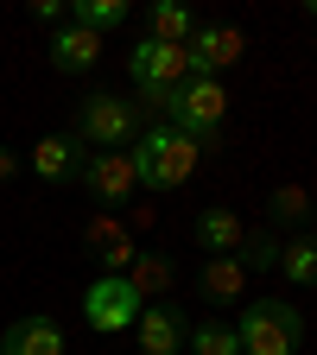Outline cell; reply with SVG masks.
<instances>
[{
  "label": "cell",
  "instance_id": "obj_1",
  "mask_svg": "<svg viewBox=\"0 0 317 355\" xmlns=\"http://www.w3.org/2000/svg\"><path fill=\"white\" fill-rule=\"evenodd\" d=\"M133 171H140V184L146 191H178V184H191V171H197V140H185L178 127H140V140H133Z\"/></svg>",
  "mask_w": 317,
  "mask_h": 355
},
{
  "label": "cell",
  "instance_id": "obj_2",
  "mask_svg": "<svg viewBox=\"0 0 317 355\" xmlns=\"http://www.w3.org/2000/svg\"><path fill=\"white\" fill-rule=\"evenodd\" d=\"M159 108H165V127H178L185 140L203 146V140L222 133V121H229V89H222L216 76H191V83H178Z\"/></svg>",
  "mask_w": 317,
  "mask_h": 355
},
{
  "label": "cell",
  "instance_id": "obj_3",
  "mask_svg": "<svg viewBox=\"0 0 317 355\" xmlns=\"http://www.w3.org/2000/svg\"><path fill=\"white\" fill-rule=\"evenodd\" d=\"M76 146H102V153H127L140 140V108L114 89H96L89 102H76Z\"/></svg>",
  "mask_w": 317,
  "mask_h": 355
},
{
  "label": "cell",
  "instance_id": "obj_4",
  "mask_svg": "<svg viewBox=\"0 0 317 355\" xmlns=\"http://www.w3.org/2000/svg\"><path fill=\"white\" fill-rule=\"evenodd\" d=\"M235 336H241V355H298L305 318H298L286 298H254V304L241 311Z\"/></svg>",
  "mask_w": 317,
  "mask_h": 355
},
{
  "label": "cell",
  "instance_id": "obj_5",
  "mask_svg": "<svg viewBox=\"0 0 317 355\" xmlns=\"http://www.w3.org/2000/svg\"><path fill=\"white\" fill-rule=\"evenodd\" d=\"M127 76L140 83L146 102H165L178 83H191V51H185V44H153V38H140L127 51Z\"/></svg>",
  "mask_w": 317,
  "mask_h": 355
},
{
  "label": "cell",
  "instance_id": "obj_6",
  "mask_svg": "<svg viewBox=\"0 0 317 355\" xmlns=\"http://www.w3.org/2000/svg\"><path fill=\"white\" fill-rule=\"evenodd\" d=\"M140 311H146V298L133 292L121 273L89 279V292H83V318H89V330H102V336H121V330H133V324H140Z\"/></svg>",
  "mask_w": 317,
  "mask_h": 355
},
{
  "label": "cell",
  "instance_id": "obj_7",
  "mask_svg": "<svg viewBox=\"0 0 317 355\" xmlns=\"http://www.w3.org/2000/svg\"><path fill=\"white\" fill-rule=\"evenodd\" d=\"M76 178L89 184V197L108 203V209H121V203L140 197V171H133L127 153H83V171H76Z\"/></svg>",
  "mask_w": 317,
  "mask_h": 355
},
{
  "label": "cell",
  "instance_id": "obj_8",
  "mask_svg": "<svg viewBox=\"0 0 317 355\" xmlns=\"http://www.w3.org/2000/svg\"><path fill=\"white\" fill-rule=\"evenodd\" d=\"M185 51H191V76H216V70L241 64L248 38H241V26H197Z\"/></svg>",
  "mask_w": 317,
  "mask_h": 355
},
{
  "label": "cell",
  "instance_id": "obj_9",
  "mask_svg": "<svg viewBox=\"0 0 317 355\" xmlns=\"http://www.w3.org/2000/svg\"><path fill=\"white\" fill-rule=\"evenodd\" d=\"M133 330H140V355H185L191 343V318L178 304H146Z\"/></svg>",
  "mask_w": 317,
  "mask_h": 355
},
{
  "label": "cell",
  "instance_id": "obj_10",
  "mask_svg": "<svg viewBox=\"0 0 317 355\" xmlns=\"http://www.w3.org/2000/svg\"><path fill=\"white\" fill-rule=\"evenodd\" d=\"M32 171L44 178V184H70V178L83 171V146H76V133H44V140L32 146Z\"/></svg>",
  "mask_w": 317,
  "mask_h": 355
},
{
  "label": "cell",
  "instance_id": "obj_11",
  "mask_svg": "<svg viewBox=\"0 0 317 355\" xmlns=\"http://www.w3.org/2000/svg\"><path fill=\"white\" fill-rule=\"evenodd\" d=\"M0 355H64V330H58V318H19V324H7Z\"/></svg>",
  "mask_w": 317,
  "mask_h": 355
},
{
  "label": "cell",
  "instance_id": "obj_12",
  "mask_svg": "<svg viewBox=\"0 0 317 355\" xmlns=\"http://www.w3.org/2000/svg\"><path fill=\"white\" fill-rule=\"evenodd\" d=\"M241 286H248V266L235 254H209L203 260V273H197V292L209 304H241Z\"/></svg>",
  "mask_w": 317,
  "mask_h": 355
},
{
  "label": "cell",
  "instance_id": "obj_13",
  "mask_svg": "<svg viewBox=\"0 0 317 355\" xmlns=\"http://www.w3.org/2000/svg\"><path fill=\"white\" fill-rule=\"evenodd\" d=\"M96 58H102V38H96V32H83V26H58V38H51V64H58L64 76L96 70Z\"/></svg>",
  "mask_w": 317,
  "mask_h": 355
},
{
  "label": "cell",
  "instance_id": "obj_14",
  "mask_svg": "<svg viewBox=\"0 0 317 355\" xmlns=\"http://www.w3.org/2000/svg\"><path fill=\"white\" fill-rule=\"evenodd\" d=\"M197 241H203L209 254H241L248 229H241L235 209H203V216H197Z\"/></svg>",
  "mask_w": 317,
  "mask_h": 355
},
{
  "label": "cell",
  "instance_id": "obj_15",
  "mask_svg": "<svg viewBox=\"0 0 317 355\" xmlns=\"http://www.w3.org/2000/svg\"><path fill=\"white\" fill-rule=\"evenodd\" d=\"M64 13H70V26H83V32H96V38L133 19V7H127V0H70Z\"/></svg>",
  "mask_w": 317,
  "mask_h": 355
},
{
  "label": "cell",
  "instance_id": "obj_16",
  "mask_svg": "<svg viewBox=\"0 0 317 355\" xmlns=\"http://www.w3.org/2000/svg\"><path fill=\"white\" fill-rule=\"evenodd\" d=\"M89 248H96V260L108 266V273H127V266H133V241L114 229L108 216H102V222H89Z\"/></svg>",
  "mask_w": 317,
  "mask_h": 355
},
{
  "label": "cell",
  "instance_id": "obj_17",
  "mask_svg": "<svg viewBox=\"0 0 317 355\" xmlns=\"http://www.w3.org/2000/svg\"><path fill=\"white\" fill-rule=\"evenodd\" d=\"M146 26H153V44H191V32H197L191 7H178V0H159L146 13Z\"/></svg>",
  "mask_w": 317,
  "mask_h": 355
},
{
  "label": "cell",
  "instance_id": "obj_18",
  "mask_svg": "<svg viewBox=\"0 0 317 355\" xmlns=\"http://www.w3.org/2000/svg\"><path fill=\"white\" fill-rule=\"evenodd\" d=\"M280 273H286L292 286H317V235L280 241Z\"/></svg>",
  "mask_w": 317,
  "mask_h": 355
},
{
  "label": "cell",
  "instance_id": "obj_19",
  "mask_svg": "<svg viewBox=\"0 0 317 355\" xmlns=\"http://www.w3.org/2000/svg\"><path fill=\"white\" fill-rule=\"evenodd\" d=\"M191 355H241V336H235V324H222V318H203V324H191V343H185Z\"/></svg>",
  "mask_w": 317,
  "mask_h": 355
},
{
  "label": "cell",
  "instance_id": "obj_20",
  "mask_svg": "<svg viewBox=\"0 0 317 355\" xmlns=\"http://www.w3.org/2000/svg\"><path fill=\"white\" fill-rule=\"evenodd\" d=\"M121 279L140 292V298H146V292H165V286H171V260H165V254H133V266H127Z\"/></svg>",
  "mask_w": 317,
  "mask_h": 355
},
{
  "label": "cell",
  "instance_id": "obj_21",
  "mask_svg": "<svg viewBox=\"0 0 317 355\" xmlns=\"http://www.w3.org/2000/svg\"><path fill=\"white\" fill-rule=\"evenodd\" d=\"M266 216H273V222H305V216H311V197H305L298 184H280L273 197H266Z\"/></svg>",
  "mask_w": 317,
  "mask_h": 355
},
{
  "label": "cell",
  "instance_id": "obj_22",
  "mask_svg": "<svg viewBox=\"0 0 317 355\" xmlns=\"http://www.w3.org/2000/svg\"><path fill=\"white\" fill-rule=\"evenodd\" d=\"M235 260L248 266V273H266V266H280V241H273V235H248Z\"/></svg>",
  "mask_w": 317,
  "mask_h": 355
},
{
  "label": "cell",
  "instance_id": "obj_23",
  "mask_svg": "<svg viewBox=\"0 0 317 355\" xmlns=\"http://www.w3.org/2000/svg\"><path fill=\"white\" fill-rule=\"evenodd\" d=\"M19 171V153H7V146H0V178H13Z\"/></svg>",
  "mask_w": 317,
  "mask_h": 355
},
{
  "label": "cell",
  "instance_id": "obj_24",
  "mask_svg": "<svg viewBox=\"0 0 317 355\" xmlns=\"http://www.w3.org/2000/svg\"><path fill=\"white\" fill-rule=\"evenodd\" d=\"M311 19H317V0H311Z\"/></svg>",
  "mask_w": 317,
  "mask_h": 355
},
{
  "label": "cell",
  "instance_id": "obj_25",
  "mask_svg": "<svg viewBox=\"0 0 317 355\" xmlns=\"http://www.w3.org/2000/svg\"><path fill=\"white\" fill-rule=\"evenodd\" d=\"M311 216H317V203H311Z\"/></svg>",
  "mask_w": 317,
  "mask_h": 355
}]
</instances>
